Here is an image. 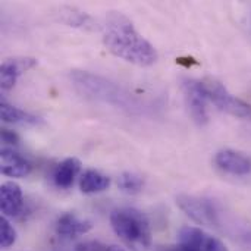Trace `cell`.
I'll return each mask as SVG.
<instances>
[{
	"label": "cell",
	"mask_w": 251,
	"mask_h": 251,
	"mask_svg": "<svg viewBox=\"0 0 251 251\" xmlns=\"http://www.w3.org/2000/svg\"><path fill=\"white\" fill-rule=\"evenodd\" d=\"M182 88H184L185 103L193 121L200 126L206 125L209 122V110H207L209 97L203 79L185 78L182 82Z\"/></svg>",
	"instance_id": "cell-6"
},
{
	"label": "cell",
	"mask_w": 251,
	"mask_h": 251,
	"mask_svg": "<svg viewBox=\"0 0 251 251\" xmlns=\"http://www.w3.org/2000/svg\"><path fill=\"white\" fill-rule=\"evenodd\" d=\"M118 187L126 194H138L144 187V179L134 172H124L118 178Z\"/></svg>",
	"instance_id": "cell-16"
},
{
	"label": "cell",
	"mask_w": 251,
	"mask_h": 251,
	"mask_svg": "<svg viewBox=\"0 0 251 251\" xmlns=\"http://www.w3.org/2000/svg\"><path fill=\"white\" fill-rule=\"evenodd\" d=\"M0 113H1V121L6 124H13V125H26V126H37L43 124V119L40 116H35L29 112H25L6 100L0 101Z\"/></svg>",
	"instance_id": "cell-13"
},
{
	"label": "cell",
	"mask_w": 251,
	"mask_h": 251,
	"mask_svg": "<svg viewBox=\"0 0 251 251\" xmlns=\"http://www.w3.org/2000/svg\"><path fill=\"white\" fill-rule=\"evenodd\" d=\"M16 241V229L12 226L7 218H0V246L1 249H9Z\"/></svg>",
	"instance_id": "cell-17"
},
{
	"label": "cell",
	"mask_w": 251,
	"mask_h": 251,
	"mask_svg": "<svg viewBox=\"0 0 251 251\" xmlns=\"http://www.w3.org/2000/svg\"><path fill=\"white\" fill-rule=\"evenodd\" d=\"M176 204L190 219H193L199 225L219 228V212L212 200L193 194H179L176 197Z\"/></svg>",
	"instance_id": "cell-5"
},
{
	"label": "cell",
	"mask_w": 251,
	"mask_h": 251,
	"mask_svg": "<svg viewBox=\"0 0 251 251\" xmlns=\"http://www.w3.org/2000/svg\"><path fill=\"white\" fill-rule=\"evenodd\" d=\"M69 78L74 88L85 99L110 104L128 113L143 112L144 106L140 99L131 94L125 87L118 82H113L101 75L78 69L71 71Z\"/></svg>",
	"instance_id": "cell-2"
},
{
	"label": "cell",
	"mask_w": 251,
	"mask_h": 251,
	"mask_svg": "<svg viewBox=\"0 0 251 251\" xmlns=\"http://www.w3.org/2000/svg\"><path fill=\"white\" fill-rule=\"evenodd\" d=\"M103 44L113 56L137 66H151L157 62V50L134 26L132 21L118 10L106 13L103 22Z\"/></svg>",
	"instance_id": "cell-1"
},
{
	"label": "cell",
	"mask_w": 251,
	"mask_h": 251,
	"mask_svg": "<svg viewBox=\"0 0 251 251\" xmlns=\"http://www.w3.org/2000/svg\"><path fill=\"white\" fill-rule=\"evenodd\" d=\"M110 187V178L94 169H87L79 179V188L84 194H97Z\"/></svg>",
	"instance_id": "cell-15"
},
{
	"label": "cell",
	"mask_w": 251,
	"mask_h": 251,
	"mask_svg": "<svg viewBox=\"0 0 251 251\" xmlns=\"http://www.w3.org/2000/svg\"><path fill=\"white\" fill-rule=\"evenodd\" d=\"M0 169L1 174L10 178H25L31 174L32 165L31 162L22 156L21 153L15 151L13 149H1L0 156Z\"/></svg>",
	"instance_id": "cell-10"
},
{
	"label": "cell",
	"mask_w": 251,
	"mask_h": 251,
	"mask_svg": "<svg viewBox=\"0 0 251 251\" xmlns=\"http://www.w3.org/2000/svg\"><path fill=\"white\" fill-rule=\"evenodd\" d=\"M178 243L193 249L194 251H228L226 246L216 237L204 232L201 228L182 226L178 231Z\"/></svg>",
	"instance_id": "cell-7"
},
{
	"label": "cell",
	"mask_w": 251,
	"mask_h": 251,
	"mask_svg": "<svg viewBox=\"0 0 251 251\" xmlns=\"http://www.w3.org/2000/svg\"><path fill=\"white\" fill-rule=\"evenodd\" d=\"M0 207L4 218H16L24 207V196L21 187L13 182L7 181L3 182L0 187Z\"/></svg>",
	"instance_id": "cell-11"
},
{
	"label": "cell",
	"mask_w": 251,
	"mask_h": 251,
	"mask_svg": "<svg viewBox=\"0 0 251 251\" xmlns=\"http://www.w3.org/2000/svg\"><path fill=\"white\" fill-rule=\"evenodd\" d=\"M93 228V224L87 219L76 216L75 213H63L56 221V232L60 238H76L85 235Z\"/></svg>",
	"instance_id": "cell-12"
},
{
	"label": "cell",
	"mask_w": 251,
	"mask_h": 251,
	"mask_svg": "<svg viewBox=\"0 0 251 251\" xmlns=\"http://www.w3.org/2000/svg\"><path fill=\"white\" fill-rule=\"evenodd\" d=\"M79 171H81V162L76 157H68L54 168L53 181L59 188H69L72 187Z\"/></svg>",
	"instance_id": "cell-14"
},
{
	"label": "cell",
	"mask_w": 251,
	"mask_h": 251,
	"mask_svg": "<svg viewBox=\"0 0 251 251\" xmlns=\"http://www.w3.org/2000/svg\"><path fill=\"white\" fill-rule=\"evenodd\" d=\"M215 163L221 171L229 175L246 176L251 174V157L238 150L225 149L218 151L215 156Z\"/></svg>",
	"instance_id": "cell-8"
},
{
	"label": "cell",
	"mask_w": 251,
	"mask_h": 251,
	"mask_svg": "<svg viewBox=\"0 0 251 251\" xmlns=\"http://www.w3.org/2000/svg\"><path fill=\"white\" fill-rule=\"evenodd\" d=\"M37 66V59L34 57H13L6 59L0 68V84L3 90H10L15 87L18 78Z\"/></svg>",
	"instance_id": "cell-9"
},
{
	"label": "cell",
	"mask_w": 251,
	"mask_h": 251,
	"mask_svg": "<svg viewBox=\"0 0 251 251\" xmlns=\"http://www.w3.org/2000/svg\"><path fill=\"white\" fill-rule=\"evenodd\" d=\"M1 141L7 146H18L19 144V135L15 131H10L7 128L1 129Z\"/></svg>",
	"instance_id": "cell-18"
},
{
	"label": "cell",
	"mask_w": 251,
	"mask_h": 251,
	"mask_svg": "<svg viewBox=\"0 0 251 251\" xmlns=\"http://www.w3.org/2000/svg\"><path fill=\"white\" fill-rule=\"evenodd\" d=\"M110 225L119 240L132 251H147L151 247V228L147 216L134 207L115 209Z\"/></svg>",
	"instance_id": "cell-3"
},
{
	"label": "cell",
	"mask_w": 251,
	"mask_h": 251,
	"mask_svg": "<svg viewBox=\"0 0 251 251\" xmlns=\"http://www.w3.org/2000/svg\"><path fill=\"white\" fill-rule=\"evenodd\" d=\"M209 101H212L219 110L235 116V118H251V104L231 94L228 88L215 78L203 79Z\"/></svg>",
	"instance_id": "cell-4"
},
{
	"label": "cell",
	"mask_w": 251,
	"mask_h": 251,
	"mask_svg": "<svg viewBox=\"0 0 251 251\" xmlns=\"http://www.w3.org/2000/svg\"><path fill=\"white\" fill-rule=\"evenodd\" d=\"M75 251H76V250H75Z\"/></svg>",
	"instance_id": "cell-19"
}]
</instances>
